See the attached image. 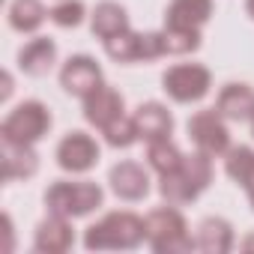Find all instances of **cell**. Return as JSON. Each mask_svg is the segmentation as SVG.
Segmentation results:
<instances>
[{
    "instance_id": "1",
    "label": "cell",
    "mask_w": 254,
    "mask_h": 254,
    "mask_svg": "<svg viewBox=\"0 0 254 254\" xmlns=\"http://www.w3.org/2000/svg\"><path fill=\"white\" fill-rule=\"evenodd\" d=\"M212 156L206 153H191V156H183L180 168L171 171V174H162V183H159V191L168 203L180 206V203H191L200 197V191L212 183Z\"/></svg>"
},
{
    "instance_id": "2",
    "label": "cell",
    "mask_w": 254,
    "mask_h": 254,
    "mask_svg": "<svg viewBox=\"0 0 254 254\" xmlns=\"http://www.w3.org/2000/svg\"><path fill=\"white\" fill-rule=\"evenodd\" d=\"M147 239V224L135 212H108L102 221L90 224L84 233V245L90 251L99 248H138Z\"/></svg>"
},
{
    "instance_id": "3",
    "label": "cell",
    "mask_w": 254,
    "mask_h": 254,
    "mask_svg": "<svg viewBox=\"0 0 254 254\" xmlns=\"http://www.w3.org/2000/svg\"><path fill=\"white\" fill-rule=\"evenodd\" d=\"M144 224H147V242L159 254H183V251L197 248V242L189 236V224H186L183 212L174 209V203L153 209L144 218Z\"/></svg>"
},
{
    "instance_id": "4",
    "label": "cell",
    "mask_w": 254,
    "mask_h": 254,
    "mask_svg": "<svg viewBox=\"0 0 254 254\" xmlns=\"http://www.w3.org/2000/svg\"><path fill=\"white\" fill-rule=\"evenodd\" d=\"M102 189L96 183H54L45 191V206L63 218H81L102 206Z\"/></svg>"
},
{
    "instance_id": "5",
    "label": "cell",
    "mask_w": 254,
    "mask_h": 254,
    "mask_svg": "<svg viewBox=\"0 0 254 254\" xmlns=\"http://www.w3.org/2000/svg\"><path fill=\"white\" fill-rule=\"evenodd\" d=\"M51 129V111L30 99V102H21L6 120L0 126V135L3 141H12V144H36L39 138H45Z\"/></svg>"
},
{
    "instance_id": "6",
    "label": "cell",
    "mask_w": 254,
    "mask_h": 254,
    "mask_svg": "<svg viewBox=\"0 0 254 254\" xmlns=\"http://www.w3.org/2000/svg\"><path fill=\"white\" fill-rule=\"evenodd\" d=\"M165 84V93L174 99V102H200L206 93H209V84H212V75L206 66H197V63H180L174 69L165 72L162 78Z\"/></svg>"
},
{
    "instance_id": "7",
    "label": "cell",
    "mask_w": 254,
    "mask_h": 254,
    "mask_svg": "<svg viewBox=\"0 0 254 254\" xmlns=\"http://www.w3.org/2000/svg\"><path fill=\"white\" fill-rule=\"evenodd\" d=\"M189 138L206 156H227V150H230V132H227V126L215 108L197 111L189 120Z\"/></svg>"
},
{
    "instance_id": "8",
    "label": "cell",
    "mask_w": 254,
    "mask_h": 254,
    "mask_svg": "<svg viewBox=\"0 0 254 254\" xmlns=\"http://www.w3.org/2000/svg\"><path fill=\"white\" fill-rule=\"evenodd\" d=\"M60 84L69 96H78V99H87L96 87H102V69L93 57L87 54H78V57H69L60 69Z\"/></svg>"
},
{
    "instance_id": "9",
    "label": "cell",
    "mask_w": 254,
    "mask_h": 254,
    "mask_svg": "<svg viewBox=\"0 0 254 254\" xmlns=\"http://www.w3.org/2000/svg\"><path fill=\"white\" fill-rule=\"evenodd\" d=\"M99 162V144L87 132H69L57 144V165L69 174H84Z\"/></svg>"
},
{
    "instance_id": "10",
    "label": "cell",
    "mask_w": 254,
    "mask_h": 254,
    "mask_svg": "<svg viewBox=\"0 0 254 254\" xmlns=\"http://www.w3.org/2000/svg\"><path fill=\"white\" fill-rule=\"evenodd\" d=\"M123 111H126L123 96H120L114 87H108V84L96 87V90L84 99V117H87V123H93V126H96L99 132H102V129H108L114 120H120V117H123Z\"/></svg>"
},
{
    "instance_id": "11",
    "label": "cell",
    "mask_w": 254,
    "mask_h": 254,
    "mask_svg": "<svg viewBox=\"0 0 254 254\" xmlns=\"http://www.w3.org/2000/svg\"><path fill=\"white\" fill-rule=\"evenodd\" d=\"M108 183L114 189L117 197L123 200H141L150 194V174L138 165V162H120L111 168Z\"/></svg>"
},
{
    "instance_id": "12",
    "label": "cell",
    "mask_w": 254,
    "mask_h": 254,
    "mask_svg": "<svg viewBox=\"0 0 254 254\" xmlns=\"http://www.w3.org/2000/svg\"><path fill=\"white\" fill-rule=\"evenodd\" d=\"M212 15V0H171L165 12V27L174 30H200Z\"/></svg>"
},
{
    "instance_id": "13",
    "label": "cell",
    "mask_w": 254,
    "mask_h": 254,
    "mask_svg": "<svg viewBox=\"0 0 254 254\" xmlns=\"http://www.w3.org/2000/svg\"><path fill=\"white\" fill-rule=\"evenodd\" d=\"M75 242V233H72V224L69 218L63 215H48L39 227H36V239H33V248L42 251V254H63L69 251Z\"/></svg>"
},
{
    "instance_id": "14",
    "label": "cell",
    "mask_w": 254,
    "mask_h": 254,
    "mask_svg": "<svg viewBox=\"0 0 254 254\" xmlns=\"http://www.w3.org/2000/svg\"><path fill=\"white\" fill-rule=\"evenodd\" d=\"M0 168H3V180H27L36 174L39 168V156L33 150V144H12L3 141V153H0Z\"/></svg>"
},
{
    "instance_id": "15",
    "label": "cell",
    "mask_w": 254,
    "mask_h": 254,
    "mask_svg": "<svg viewBox=\"0 0 254 254\" xmlns=\"http://www.w3.org/2000/svg\"><path fill=\"white\" fill-rule=\"evenodd\" d=\"M135 126H138V135L150 144V141H159V138H168L174 132V117L165 105L159 102H147L135 111Z\"/></svg>"
},
{
    "instance_id": "16",
    "label": "cell",
    "mask_w": 254,
    "mask_h": 254,
    "mask_svg": "<svg viewBox=\"0 0 254 254\" xmlns=\"http://www.w3.org/2000/svg\"><path fill=\"white\" fill-rule=\"evenodd\" d=\"M215 111L227 120H251L254 114V90L248 84H227L218 99H215Z\"/></svg>"
},
{
    "instance_id": "17",
    "label": "cell",
    "mask_w": 254,
    "mask_h": 254,
    "mask_svg": "<svg viewBox=\"0 0 254 254\" xmlns=\"http://www.w3.org/2000/svg\"><path fill=\"white\" fill-rule=\"evenodd\" d=\"M57 60V45L54 39L48 36H39V39H30L21 51H18V66L27 72V75H45Z\"/></svg>"
},
{
    "instance_id": "18",
    "label": "cell",
    "mask_w": 254,
    "mask_h": 254,
    "mask_svg": "<svg viewBox=\"0 0 254 254\" xmlns=\"http://www.w3.org/2000/svg\"><path fill=\"white\" fill-rule=\"evenodd\" d=\"M197 248L206 254H227L233 248V227L224 218H203L197 224V236H194Z\"/></svg>"
},
{
    "instance_id": "19",
    "label": "cell",
    "mask_w": 254,
    "mask_h": 254,
    "mask_svg": "<svg viewBox=\"0 0 254 254\" xmlns=\"http://www.w3.org/2000/svg\"><path fill=\"white\" fill-rule=\"evenodd\" d=\"M224 171H227V177L233 183H239L248 191V200H251V209H254V150L251 147H233V150H227Z\"/></svg>"
},
{
    "instance_id": "20",
    "label": "cell",
    "mask_w": 254,
    "mask_h": 254,
    "mask_svg": "<svg viewBox=\"0 0 254 254\" xmlns=\"http://www.w3.org/2000/svg\"><path fill=\"white\" fill-rule=\"evenodd\" d=\"M123 30H129V15H126V9L120 3H114V0H102L93 12V33L105 42V39H111Z\"/></svg>"
},
{
    "instance_id": "21",
    "label": "cell",
    "mask_w": 254,
    "mask_h": 254,
    "mask_svg": "<svg viewBox=\"0 0 254 254\" xmlns=\"http://www.w3.org/2000/svg\"><path fill=\"white\" fill-rule=\"evenodd\" d=\"M45 15H51V12H45V6L39 3V0H12V6H9V24L18 33L39 30Z\"/></svg>"
},
{
    "instance_id": "22",
    "label": "cell",
    "mask_w": 254,
    "mask_h": 254,
    "mask_svg": "<svg viewBox=\"0 0 254 254\" xmlns=\"http://www.w3.org/2000/svg\"><path fill=\"white\" fill-rule=\"evenodd\" d=\"M147 162L162 177V174H171V171L180 168L183 153L177 150V144H171V138H159V141H150L147 144Z\"/></svg>"
},
{
    "instance_id": "23",
    "label": "cell",
    "mask_w": 254,
    "mask_h": 254,
    "mask_svg": "<svg viewBox=\"0 0 254 254\" xmlns=\"http://www.w3.org/2000/svg\"><path fill=\"white\" fill-rule=\"evenodd\" d=\"M105 51L117 63H135V60H141V33L123 30V33L105 39Z\"/></svg>"
},
{
    "instance_id": "24",
    "label": "cell",
    "mask_w": 254,
    "mask_h": 254,
    "mask_svg": "<svg viewBox=\"0 0 254 254\" xmlns=\"http://www.w3.org/2000/svg\"><path fill=\"white\" fill-rule=\"evenodd\" d=\"M102 135H105V141L111 144V147H117V150H126V147H132L141 135H138V126H135V117H120V120H114L108 129H102Z\"/></svg>"
},
{
    "instance_id": "25",
    "label": "cell",
    "mask_w": 254,
    "mask_h": 254,
    "mask_svg": "<svg viewBox=\"0 0 254 254\" xmlns=\"http://www.w3.org/2000/svg\"><path fill=\"white\" fill-rule=\"evenodd\" d=\"M165 45H168V54H189V51H197L200 45V30H174V27H165Z\"/></svg>"
},
{
    "instance_id": "26",
    "label": "cell",
    "mask_w": 254,
    "mask_h": 254,
    "mask_svg": "<svg viewBox=\"0 0 254 254\" xmlns=\"http://www.w3.org/2000/svg\"><path fill=\"white\" fill-rule=\"evenodd\" d=\"M51 21L57 27H78L84 21V3L81 0H60L51 9Z\"/></svg>"
},
{
    "instance_id": "27",
    "label": "cell",
    "mask_w": 254,
    "mask_h": 254,
    "mask_svg": "<svg viewBox=\"0 0 254 254\" xmlns=\"http://www.w3.org/2000/svg\"><path fill=\"white\" fill-rule=\"evenodd\" d=\"M3 227H6V251H12V218L3 215Z\"/></svg>"
},
{
    "instance_id": "28",
    "label": "cell",
    "mask_w": 254,
    "mask_h": 254,
    "mask_svg": "<svg viewBox=\"0 0 254 254\" xmlns=\"http://www.w3.org/2000/svg\"><path fill=\"white\" fill-rule=\"evenodd\" d=\"M9 96H12V75L6 72L3 75V93H0V99H9Z\"/></svg>"
},
{
    "instance_id": "29",
    "label": "cell",
    "mask_w": 254,
    "mask_h": 254,
    "mask_svg": "<svg viewBox=\"0 0 254 254\" xmlns=\"http://www.w3.org/2000/svg\"><path fill=\"white\" fill-rule=\"evenodd\" d=\"M245 12H248V15L254 18V0H245Z\"/></svg>"
},
{
    "instance_id": "30",
    "label": "cell",
    "mask_w": 254,
    "mask_h": 254,
    "mask_svg": "<svg viewBox=\"0 0 254 254\" xmlns=\"http://www.w3.org/2000/svg\"><path fill=\"white\" fill-rule=\"evenodd\" d=\"M242 248H245V251H251V248H254V236H248V239L242 242Z\"/></svg>"
},
{
    "instance_id": "31",
    "label": "cell",
    "mask_w": 254,
    "mask_h": 254,
    "mask_svg": "<svg viewBox=\"0 0 254 254\" xmlns=\"http://www.w3.org/2000/svg\"><path fill=\"white\" fill-rule=\"evenodd\" d=\"M251 132H254V114H251Z\"/></svg>"
}]
</instances>
